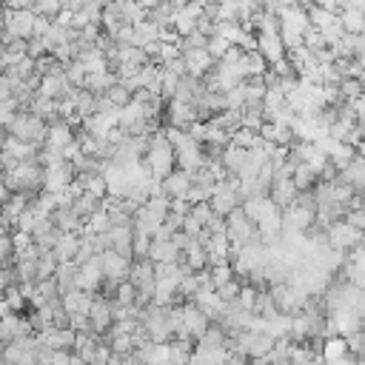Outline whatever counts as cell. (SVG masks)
<instances>
[{
    "label": "cell",
    "mask_w": 365,
    "mask_h": 365,
    "mask_svg": "<svg viewBox=\"0 0 365 365\" xmlns=\"http://www.w3.org/2000/svg\"><path fill=\"white\" fill-rule=\"evenodd\" d=\"M174 160H177V151H174L171 140L163 137V134H157L148 143V171H151V177L165 180L171 174V168H174Z\"/></svg>",
    "instance_id": "1"
},
{
    "label": "cell",
    "mask_w": 365,
    "mask_h": 365,
    "mask_svg": "<svg viewBox=\"0 0 365 365\" xmlns=\"http://www.w3.org/2000/svg\"><path fill=\"white\" fill-rule=\"evenodd\" d=\"M359 231H362V228H354L351 222H336V225L328 228V242H331V248L345 251V248H351V245H356V242L362 240Z\"/></svg>",
    "instance_id": "2"
},
{
    "label": "cell",
    "mask_w": 365,
    "mask_h": 365,
    "mask_svg": "<svg viewBox=\"0 0 365 365\" xmlns=\"http://www.w3.org/2000/svg\"><path fill=\"white\" fill-rule=\"evenodd\" d=\"M182 317H185V334L194 336V339H200V336L208 331V325H211V317H208L197 302L182 305Z\"/></svg>",
    "instance_id": "3"
},
{
    "label": "cell",
    "mask_w": 365,
    "mask_h": 365,
    "mask_svg": "<svg viewBox=\"0 0 365 365\" xmlns=\"http://www.w3.org/2000/svg\"><path fill=\"white\" fill-rule=\"evenodd\" d=\"M345 354H351L348 351V339L339 334V336H328L325 342H322V356H325V362H331V359H339V356H345Z\"/></svg>",
    "instance_id": "4"
}]
</instances>
